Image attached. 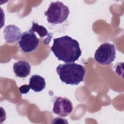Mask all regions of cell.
I'll use <instances>...</instances> for the list:
<instances>
[{"label": "cell", "mask_w": 124, "mask_h": 124, "mask_svg": "<svg viewBox=\"0 0 124 124\" xmlns=\"http://www.w3.org/2000/svg\"><path fill=\"white\" fill-rule=\"evenodd\" d=\"M51 50L59 60L65 63L75 62L82 53L78 42L68 35L54 38Z\"/></svg>", "instance_id": "cell-1"}, {"label": "cell", "mask_w": 124, "mask_h": 124, "mask_svg": "<svg viewBox=\"0 0 124 124\" xmlns=\"http://www.w3.org/2000/svg\"><path fill=\"white\" fill-rule=\"evenodd\" d=\"M56 71L62 82L72 85H77L82 82L86 72L82 65L74 62L59 64Z\"/></svg>", "instance_id": "cell-2"}, {"label": "cell", "mask_w": 124, "mask_h": 124, "mask_svg": "<svg viewBox=\"0 0 124 124\" xmlns=\"http://www.w3.org/2000/svg\"><path fill=\"white\" fill-rule=\"evenodd\" d=\"M48 22L53 24H61L65 21L69 14L68 7L59 1L51 2L48 9L45 11Z\"/></svg>", "instance_id": "cell-3"}, {"label": "cell", "mask_w": 124, "mask_h": 124, "mask_svg": "<svg viewBox=\"0 0 124 124\" xmlns=\"http://www.w3.org/2000/svg\"><path fill=\"white\" fill-rule=\"evenodd\" d=\"M94 57L95 61L100 64H110L116 57L114 45L107 42L101 44L96 50Z\"/></svg>", "instance_id": "cell-4"}, {"label": "cell", "mask_w": 124, "mask_h": 124, "mask_svg": "<svg viewBox=\"0 0 124 124\" xmlns=\"http://www.w3.org/2000/svg\"><path fill=\"white\" fill-rule=\"evenodd\" d=\"M39 41L34 32L29 30L22 33L18 44L22 51L30 53L37 48Z\"/></svg>", "instance_id": "cell-5"}, {"label": "cell", "mask_w": 124, "mask_h": 124, "mask_svg": "<svg viewBox=\"0 0 124 124\" xmlns=\"http://www.w3.org/2000/svg\"><path fill=\"white\" fill-rule=\"evenodd\" d=\"M73 109V105L69 99L65 97H58L54 102L52 111L58 116L64 117L69 115Z\"/></svg>", "instance_id": "cell-6"}, {"label": "cell", "mask_w": 124, "mask_h": 124, "mask_svg": "<svg viewBox=\"0 0 124 124\" xmlns=\"http://www.w3.org/2000/svg\"><path fill=\"white\" fill-rule=\"evenodd\" d=\"M4 37L7 43H13L19 41L21 36V31L15 25H9L3 30Z\"/></svg>", "instance_id": "cell-7"}, {"label": "cell", "mask_w": 124, "mask_h": 124, "mask_svg": "<svg viewBox=\"0 0 124 124\" xmlns=\"http://www.w3.org/2000/svg\"><path fill=\"white\" fill-rule=\"evenodd\" d=\"M31 66L26 61H19L13 65V70L16 76L19 78H26L29 75Z\"/></svg>", "instance_id": "cell-8"}, {"label": "cell", "mask_w": 124, "mask_h": 124, "mask_svg": "<svg viewBox=\"0 0 124 124\" xmlns=\"http://www.w3.org/2000/svg\"><path fill=\"white\" fill-rule=\"evenodd\" d=\"M29 85L33 91L40 92L45 88L46 83L44 78L38 75H33L29 79Z\"/></svg>", "instance_id": "cell-9"}, {"label": "cell", "mask_w": 124, "mask_h": 124, "mask_svg": "<svg viewBox=\"0 0 124 124\" xmlns=\"http://www.w3.org/2000/svg\"><path fill=\"white\" fill-rule=\"evenodd\" d=\"M30 30L32 31L33 32H37L40 37L43 38L45 36L46 37V39L44 44L48 45L52 37V35L48 32L46 28L42 25H39L38 23L33 21L32 23V26L30 29Z\"/></svg>", "instance_id": "cell-10"}, {"label": "cell", "mask_w": 124, "mask_h": 124, "mask_svg": "<svg viewBox=\"0 0 124 124\" xmlns=\"http://www.w3.org/2000/svg\"><path fill=\"white\" fill-rule=\"evenodd\" d=\"M30 88L29 85L25 84L19 88V91L21 94H26L29 92Z\"/></svg>", "instance_id": "cell-11"}, {"label": "cell", "mask_w": 124, "mask_h": 124, "mask_svg": "<svg viewBox=\"0 0 124 124\" xmlns=\"http://www.w3.org/2000/svg\"><path fill=\"white\" fill-rule=\"evenodd\" d=\"M52 123H64V124H68V122L66 121V120L63 119L61 118H55L53 119V121Z\"/></svg>", "instance_id": "cell-12"}]
</instances>
